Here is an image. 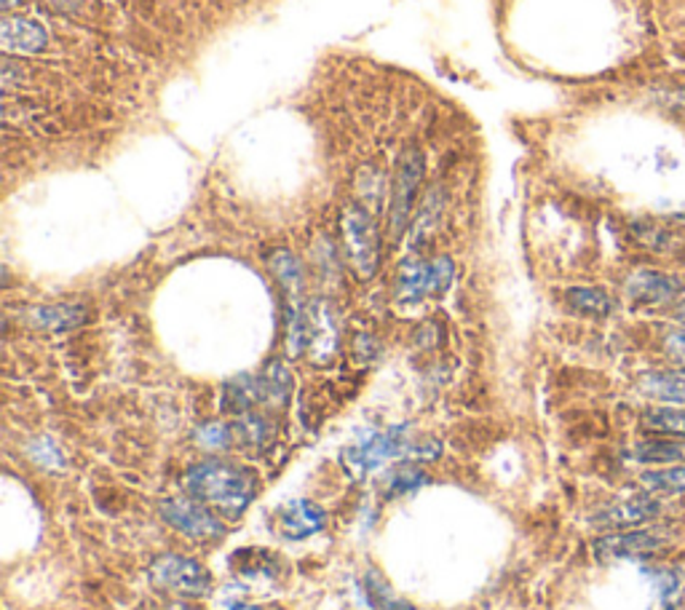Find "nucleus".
I'll list each match as a JSON object with an SVG mask.
<instances>
[{"label":"nucleus","instance_id":"f257e3e1","mask_svg":"<svg viewBox=\"0 0 685 610\" xmlns=\"http://www.w3.org/2000/svg\"><path fill=\"white\" fill-rule=\"evenodd\" d=\"M261 480L252 469L228 460H204L186 474V491L193 500L228 517H239L257 496Z\"/></svg>","mask_w":685,"mask_h":610},{"label":"nucleus","instance_id":"f03ea898","mask_svg":"<svg viewBox=\"0 0 685 610\" xmlns=\"http://www.w3.org/2000/svg\"><path fill=\"white\" fill-rule=\"evenodd\" d=\"M341 239L345 260L359 279H372L381 263V239L370 209L359 204H348L341 212Z\"/></svg>","mask_w":685,"mask_h":610},{"label":"nucleus","instance_id":"7ed1b4c3","mask_svg":"<svg viewBox=\"0 0 685 610\" xmlns=\"http://www.w3.org/2000/svg\"><path fill=\"white\" fill-rule=\"evenodd\" d=\"M418 440H410V429L407 425H394V429L385 431H372L365 440H359L356 445L345 447L343 450V463L348 466L351 474L365 476L378 471L381 466L391 463V460L410 458L413 447Z\"/></svg>","mask_w":685,"mask_h":610},{"label":"nucleus","instance_id":"20e7f679","mask_svg":"<svg viewBox=\"0 0 685 610\" xmlns=\"http://www.w3.org/2000/svg\"><path fill=\"white\" fill-rule=\"evenodd\" d=\"M423 169H426V161L418 148H410V151L402 153L399 164H396L394 191H391V215H389L391 241H399L402 233H405L407 220H410V215H413V204H416L420 180H423Z\"/></svg>","mask_w":685,"mask_h":610},{"label":"nucleus","instance_id":"39448f33","mask_svg":"<svg viewBox=\"0 0 685 610\" xmlns=\"http://www.w3.org/2000/svg\"><path fill=\"white\" fill-rule=\"evenodd\" d=\"M155 586L180 597H206L212 589V575L201 562L182 555H164L151 565Z\"/></svg>","mask_w":685,"mask_h":610},{"label":"nucleus","instance_id":"423d86ee","mask_svg":"<svg viewBox=\"0 0 685 610\" xmlns=\"http://www.w3.org/2000/svg\"><path fill=\"white\" fill-rule=\"evenodd\" d=\"M670 549V538L659 528H637V531H616L595 541V557L602 562L616 560H650Z\"/></svg>","mask_w":685,"mask_h":610},{"label":"nucleus","instance_id":"0eeeda50","mask_svg":"<svg viewBox=\"0 0 685 610\" xmlns=\"http://www.w3.org/2000/svg\"><path fill=\"white\" fill-rule=\"evenodd\" d=\"M624 295L637 308H667V305L675 308L685 297V281L681 276L667 274V270L640 268L630 274Z\"/></svg>","mask_w":685,"mask_h":610},{"label":"nucleus","instance_id":"6e6552de","mask_svg":"<svg viewBox=\"0 0 685 610\" xmlns=\"http://www.w3.org/2000/svg\"><path fill=\"white\" fill-rule=\"evenodd\" d=\"M453 274H456V268H453L451 257L405 263L399 276H396V295H399V301L442 295L453 284Z\"/></svg>","mask_w":685,"mask_h":610},{"label":"nucleus","instance_id":"1a4fd4ad","mask_svg":"<svg viewBox=\"0 0 685 610\" xmlns=\"http://www.w3.org/2000/svg\"><path fill=\"white\" fill-rule=\"evenodd\" d=\"M661 517V504L654 493L640 491L630 498L610 500L600 511L592 514V525L602 531H637V528L650 525Z\"/></svg>","mask_w":685,"mask_h":610},{"label":"nucleus","instance_id":"9d476101","mask_svg":"<svg viewBox=\"0 0 685 610\" xmlns=\"http://www.w3.org/2000/svg\"><path fill=\"white\" fill-rule=\"evenodd\" d=\"M161 517L177 533H182L191 541H220L226 535V528L215 520V514L206 511L201 504H195V500H161Z\"/></svg>","mask_w":685,"mask_h":610},{"label":"nucleus","instance_id":"9b49d317","mask_svg":"<svg viewBox=\"0 0 685 610\" xmlns=\"http://www.w3.org/2000/svg\"><path fill=\"white\" fill-rule=\"evenodd\" d=\"M49 43V33L43 25L22 16H5L0 22V46L5 54H38Z\"/></svg>","mask_w":685,"mask_h":610},{"label":"nucleus","instance_id":"f8f14e48","mask_svg":"<svg viewBox=\"0 0 685 610\" xmlns=\"http://www.w3.org/2000/svg\"><path fill=\"white\" fill-rule=\"evenodd\" d=\"M650 584V610H675L685 597V573L675 565H650L646 568Z\"/></svg>","mask_w":685,"mask_h":610},{"label":"nucleus","instance_id":"ddd939ff","mask_svg":"<svg viewBox=\"0 0 685 610\" xmlns=\"http://www.w3.org/2000/svg\"><path fill=\"white\" fill-rule=\"evenodd\" d=\"M640 391L648 399L661 405L685 407V365L667 367V370H650L640 378Z\"/></svg>","mask_w":685,"mask_h":610},{"label":"nucleus","instance_id":"4468645a","mask_svg":"<svg viewBox=\"0 0 685 610\" xmlns=\"http://www.w3.org/2000/svg\"><path fill=\"white\" fill-rule=\"evenodd\" d=\"M308 345L314 351V359L327 361L332 354H335V345H338V325H335V316L332 310L327 308L325 303H314L308 310Z\"/></svg>","mask_w":685,"mask_h":610},{"label":"nucleus","instance_id":"2eb2a0df","mask_svg":"<svg viewBox=\"0 0 685 610\" xmlns=\"http://www.w3.org/2000/svg\"><path fill=\"white\" fill-rule=\"evenodd\" d=\"M327 514L310 500H292L279 511V531L287 538H308L325 528Z\"/></svg>","mask_w":685,"mask_h":610},{"label":"nucleus","instance_id":"dca6fc26","mask_svg":"<svg viewBox=\"0 0 685 610\" xmlns=\"http://www.w3.org/2000/svg\"><path fill=\"white\" fill-rule=\"evenodd\" d=\"M27 319H30V325L38 327V330L65 332L84 325L86 308L84 305H40V308H30Z\"/></svg>","mask_w":685,"mask_h":610},{"label":"nucleus","instance_id":"f3484780","mask_svg":"<svg viewBox=\"0 0 685 610\" xmlns=\"http://www.w3.org/2000/svg\"><path fill=\"white\" fill-rule=\"evenodd\" d=\"M632 458L643 466H675L685 463V440H643L632 447Z\"/></svg>","mask_w":685,"mask_h":610},{"label":"nucleus","instance_id":"a211bd4d","mask_svg":"<svg viewBox=\"0 0 685 610\" xmlns=\"http://www.w3.org/2000/svg\"><path fill=\"white\" fill-rule=\"evenodd\" d=\"M637 482H640V491L654 493V496H685V463L648 469Z\"/></svg>","mask_w":685,"mask_h":610},{"label":"nucleus","instance_id":"6ab92c4d","mask_svg":"<svg viewBox=\"0 0 685 610\" xmlns=\"http://www.w3.org/2000/svg\"><path fill=\"white\" fill-rule=\"evenodd\" d=\"M643 429L659 436H675L685 440V407L675 405H656L648 407L640 418Z\"/></svg>","mask_w":685,"mask_h":610},{"label":"nucleus","instance_id":"aec40b11","mask_svg":"<svg viewBox=\"0 0 685 610\" xmlns=\"http://www.w3.org/2000/svg\"><path fill=\"white\" fill-rule=\"evenodd\" d=\"M566 301L575 314L592 316V319H606L613 314V297L600 287H573L566 292Z\"/></svg>","mask_w":685,"mask_h":610},{"label":"nucleus","instance_id":"412c9836","mask_svg":"<svg viewBox=\"0 0 685 610\" xmlns=\"http://www.w3.org/2000/svg\"><path fill=\"white\" fill-rule=\"evenodd\" d=\"M261 381H263V394H266L268 405H274V407L284 405L292 389V378H290V372H287V367L281 365V361H270V365L266 367V372L261 376Z\"/></svg>","mask_w":685,"mask_h":610},{"label":"nucleus","instance_id":"4be33fe9","mask_svg":"<svg viewBox=\"0 0 685 610\" xmlns=\"http://www.w3.org/2000/svg\"><path fill=\"white\" fill-rule=\"evenodd\" d=\"M233 436L241 445H250L255 447V450H261L270 436V425L266 423V418L246 412V416H239V420H236Z\"/></svg>","mask_w":685,"mask_h":610},{"label":"nucleus","instance_id":"5701e85b","mask_svg":"<svg viewBox=\"0 0 685 610\" xmlns=\"http://www.w3.org/2000/svg\"><path fill=\"white\" fill-rule=\"evenodd\" d=\"M270 270H274V276L279 279V284L287 290V295L295 297L297 290H301V281H303L301 263H297L295 257L290 255V252H276V255L270 257Z\"/></svg>","mask_w":685,"mask_h":610},{"label":"nucleus","instance_id":"b1692460","mask_svg":"<svg viewBox=\"0 0 685 610\" xmlns=\"http://www.w3.org/2000/svg\"><path fill=\"white\" fill-rule=\"evenodd\" d=\"M426 474L420 469H416V466H399L396 471H391L389 480H385V487L383 493L389 498H396V496H405V493H413L416 487L426 485Z\"/></svg>","mask_w":685,"mask_h":610},{"label":"nucleus","instance_id":"393cba45","mask_svg":"<svg viewBox=\"0 0 685 610\" xmlns=\"http://www.w3.org/2000/svg\"><path fill=\"white\" fill-rule=\"evenodd\" d=\"M195 442H199L204 450H230L236 442L233 436V429L230 425H223V423H204L199 431H195Z\"/></svg>","mask_w":685,"mask_h":610},{"label":"nucleus","instance_id":"a878e982","mask_svg":"<svg viewBox=\"0 0 685 610\" xmlns=\"http://www.w3.org/2000/svg\"><path fill=\"white\" fill-rule=\"evenodd\" d=\"M440 209H442V204H440V201H436V195H431V199H426L423 212H420L418 220H416V226H413V236H410L413 244L418 246V244H423L426 239H429L431 230H434L436 217H440Z\"/></svg>","mask_w":685,"mask_h":610},{"label":"nucleus","instance_id":"bb28decb","mask_svg":"<svg viewBox=\"0 0 685 610\" xmlns=\"http://www.w3.org/2000/svg\"><path fill=\"white\" fill-rule=\"evenodd\" d=\"M367 592H370L372 602H376L378 608H383V610H410V608L405 606V602H399L394 595H391V589L383 584L381 575H378V573L367 575Z\"/></svg>","mask_w":685,"mask_h":610},{"label":"nucleus","instance_id":"cd10ccee","mask_svg":"<svg viewBox=\"0 0 685 610\" xmlns=\"http://www.w3.org/2000/svg\"><path fill=\"white\" fill-rule=\"evenodd\" d=\"M664 345H667V354L675 356L677 361H685V327H681V330H675V332H670V335H667Z\"/></svg>","mask_w":685,"mask_h":610},{"label":"nucleus","instance_id":"c85d7f7f","mask_svg":"<svg viewBox=\"0 0 685 610\" xmlns=\"http://www.w3.org/2000/svg\"><path fill=\"white\" fill-rule=\"evenodd\" d=\"M672 319H675L681 327H685V297L675 305V308H672Z\"/></svg>","mask_w":685,"mask_h":610},{"label":"nucleus","instance_id":"c756f323","mask_svg":"<svg viewBox=\"0 0 685 610\" xmlns=\"http://www.w3.org/2000/svg\"><path fill=\"white\" fill-rule=\"evenodd\" d=\"M228 610H263V608L246 606V602H233V606H228Z\"/></svg>","mask_w":685,"mask_h":610},{"label":"nucleus","instance_id":"7c9ffc66","mask_svg":"<svg viewBox=\"0 0 685 610\" xmlns=\"http://www.w3.org/2000/svg\"><path fill=\"white\" fill-rule=\"evenodd\" d=\"M22 0H0V5H3V11H11L14 5H20Z\"/></svg>","mask_w":685,"mask_h":610},{"label":"nucleus","instance_id":"2f4dec72","mask_svg":"<svg viewBox=\"0 0 685 610\" xmlns=\"http://www.w3.org/2000/svg\"><path fill=\"white\" fill-rule=\"evenodd\" d=\"M675 97H677V100H681V102H683V105H685V89H681V91H677V94H675Z\"/></svg>","mask_w":685,"mask_h":610}]
</instances>
